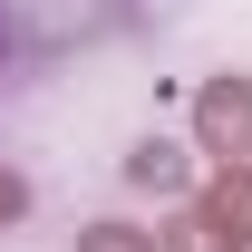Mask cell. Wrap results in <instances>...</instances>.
I'll use <instances>...</instances> for the list:
<instances>
[{"mask_svg":"<svg viewBox=\"0 0 252 252\" xmlns=\"http://www.w3.org/2000/svg\"><path fill=\"white\" fill-rule=\"evenodd\" d=\"M126 185H146V194H194V156L175 146V136H136V146H126Z\"/></svg>","mask_w":252,"mask_h":252,"instance_id":"3","label":"cell"},{"mask_svg":"<svg viewBox=\"0 0 252 252\" xmlns=\"http://www.w3.org/2000/svg\"><path fill=\"white\" fill-rule=\"evenodd\" d=\"M194 204H204V223H214L223 252H252V165H214Z\"/></svg>","mask_w":252,"mask_h":252,"instance_id":"2","label":"cell"},{"mask_svg":"<svg viewBox=\"0 0 252 252\" xmlns=\"http://www.w3.org/2000/svg\"><path fill=\"white\" fill-rule=\"evenodd\" d=\"M20 214H30V175H20V165H0V233H10Z\"/></svg>","mask_w":252,"mask_h":252,"instance_id":"6","label":"cell"},{"mask_svg":"<svg viewBox=\"0 0 252 252\" xmlns=\"http://www.w3.org/2000/svg\"><path fill=\"white\" fill-rule=\"evenodd\" d=\"M194 156L252 165V78H243V68H223V78L194 88Z\"/></svg>","mask_w":252,"mask_h":252,"instance_id":"1","label":"cell"},{"mask_svg":"<svg viewBox=\"0 0 252 252\" xmlns=\"http://www.w3.org/2000/svg\"><path fill=\"white\" fill-rule=\"evenodd\" d=\"M156 243H165V252H223V243H214V223H204V204H185V214L165 223Z\"/></svg>","mask_w":252,"mask_h":252,"instance_id":"5","label":"cell"},{"mask_svg":"<svg viewBox=\"0 0 252 252\" xmlns=\"http://www.w3.org/2000/svg\"><path fill=\"white\" fill-rule=\"evenodd\" d=\"M78 252H165V243L146 233V223H88V233H78Z\"/></svg>","mask_w":252,"mask_h":252,"instance_id":"4","label":"cell"}]
</instances>
